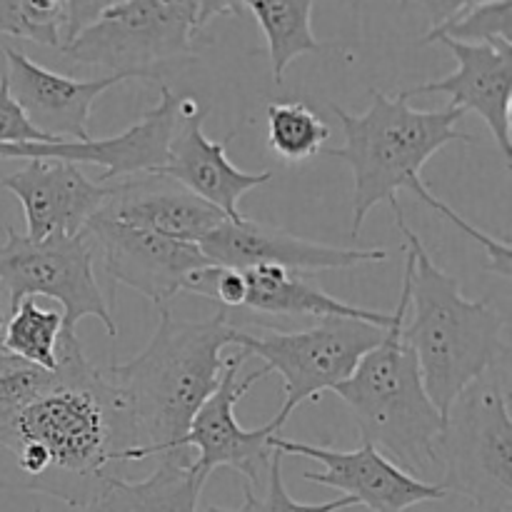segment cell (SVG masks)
<instances>
[{
    "instance_id": "cell-1",
    "label": "cell",
    "mask_w": 512,
    "mask_h": 512,
    "mask_svg": "<svg viewBox=\"0 0 512 512\" xmlns=\"http://www.w3.org/2000/svg\"><path fill=\"white\" fill-rule=\"evenodd\" d=\"M23 488L85 508L115 465L130 463L133 430L118 393L83 353L78 335L60 338L55 383L0 428Z\"/></svg>"
},
{
    "instance_id": "cell-2",
    "label": "cell",
    "mask_w": 512,
    "mask_h": 512,
    "mask_svg": "<svg viewBox=\"0 0 512 512\" xmlns=\"http://www.w3.org/2000/svg\"><path fill=\"white\" fill-rule=\"evenodd\" d=\"M158 330L128 363L100 368L118 393L135 438L130 463L160 455H190L185 435L200 405L223 375V348L233 345L235 323L228 310L205 320H180L158 308Z\"/></svg>"
},
{
    "instance_id": "cell-3",
    "label": "cell",
    "mask_w": 512,
    "mask_h": 512,
    "mask_svg": "<svg viewBox=\"0 0 512 512\" xmlns=\"http://www.w3.org/2000/svg\"><path fill=\"white\" fill-rule=\"evenodd\" d=\"M405 238V278L410 295L403 338L418 360L428 398L448 418L455 400L508 358L505 318L490 300H468L460 283L433 263L423 240L408 228L403 208H393Z\"/></svg>"
},
{
    "instance_id": "cell-4",
    "label": "cell",
    "mask_w": 512,
    "mask_h": 512,
    "mask_svg": "<svg viewBox=\"0 0 512 512\" xmlns=\"http://www.w3.org/2000/svg\"><path fill=\"white\" fill-rule=\"evenodd\" d=\"M368 95L370 108L363 115L330 105L340 120L345 143L340 148H323L328 158L343 160L353 173V238H358L375 205L398 208L403 188L418 195L428 208H443V200L425 188L420 170L445 145L473 140V135L458 130L463 108L415 110L400 93L385 95L370 88Z\"/></svg>"
},
{
    "instance_id": "cell-5",
    "label": "cell",
    "mask_w": 512,
    "mask_h": 512,
    "mask_svg": "<svg viewBox=\"0 0 512 512\" xmlns=\"http://www.w3.org/2000/svg\"><path fill=\"white\" fill-rule=\"evenodd\" d=\"M408 295L403 275V293L383 340L360 358L353 375L335 385L333 393L348 405L360 443L378 448L405 473L428 480L438 470V438L445 420L428 398L418 360L403 338Z\"/></svg>"
},
{
    "instance_id": "cell-6",
    "label": "cell",
    "mask_w": 512,
    "mask_h": 512,
    "mask_svg": "<svg viewBox=\"0 0 512 512\" xmlns=\"http://www.w3.org/2000/svg\"><path fill=\"white\" fill-rule=\"evenodd\" d=\"M438 485L478 512H512V418L498 378H480L453 403L438 438Z\"/></svg>"
},
{
    "instance_id": "cell-7",
    "label": "cell",
    "mask_w": 512,
    "mask_h": 512,
    "mask_svg": "<svg viewBox=\"0 0 512 512\" xmlns=\"http://www.w3.org/2000/svg\"><path fill=\"white\" fill-rule=\"evenodd\" d=\"M385 328L358 318H320L318 325L298 333L258 335L253 330L235 328L233 345L245 355L263 360L265 373H278L285 383L283 408L275 420L288 423L293 410L308 400H318L325 390L353 375L368 350L383 340Z\"/></svg>"
},
{
    "instance_id": "cell-8",
    "label": "cell",
    "mask_w": 512,
    "mask_h": 512,
    "mask_svg": "<svg viewBox=\"0 0 512 512\" xmlns=\"http://www.w3.org/2000/svg\"><path fill=\"white\" fill-rule=\"evenodd\" d=\"M195 33V0H118L63 53L110 75L153 78L155 68L193 53Z\"/></svg>"
},
{
    "instance_id": "cell-9",
    "label": "cell",
    "mask_w": 512,
    "mask_h": 512,
    "mask_svg": "<svg viewBox=\"0 0 512 512\" xmlns=\"http://www.w3.org/2000/svg\"><path fill=\"white\" fill-rule=\"evenodd\" d=\"M5 235V243H0V288L8 293L10 308L23 298L45 295L63 308L60 338L75 335V328L85 318L98 320L110 338L118 335L110 303L95 283L88 233H55L43 240H30L8 225Z\"/></svg>"
},
{
    "instance_id": "cell-10",
    "label": "cell",
    "mask_w": 512,
    "mask_h": 512,
    "mask_svg": "<svg viewBox=\"0 0 512 512\" xmlns=\"http://www.w3.org/2000/svg\"><path fill=\"white\" fill-rule=\"evenodd\" d=\"M245 360H248V355L240 353V350L225 358L218 388L195 413L188 435H185V448L198 450V458L193 463L205 478H210L218 468H233L248 478L250 488H255V485H265L270 458H273V445L270 443H273L275 435H280L283 423L273 418L263 428H240L238 418H235V405L243 400V395L258 380L268 378L263 368L248 373L245 378H238L240 365Z\"/></svg>"
},
{
    "instance_id": "cell-11",
    "label": "cell",
    "mask_w": 512,
    "mask_h": 512,
    "mask_svg": "<svg viewBox=\"0 0 512 512\" xmlns=\"http://www.w3.org/2000/svg\"><path fill=\"white\" fill-rule=\"evenodd\" d=\"M85 233L98 243L105 275L113 283L138 290L158 308H168L193 270L210 265L198 243L168 238L103 215H93Z\"/></svg>"
},
{
    "instance_id": "cell-12",
    "label": "cell",
    "mask_w": 512,
    "mask_h": 512,
    "mask_svg": "<svg viewBox=\"0 0 512 512\" xmlns=\"http://www.w3.org/2000/svg\"><path fill=\"white\" fill-rule=\"evenodd\" d=\"M270 445L283 455H298L320 463L323 465L320 473H303L308 483L340 490L353 498L355 505H365L373 512H405L415 505L448 498L438 483H428L405 473L400 465L368 443H360V448L355 450H333L310 443H293L275 435Z\"/></svg>"
},
{
    "instance_id": "cell-13",
    "label": "cell",
    "mask_w": 512,
    "mask_h": 512,
    "mask_svg": "<svg viewBox=\"0 0 512 512\" xmlns=\"http://www.w3.org/2000/svg\"><path fill=\"white\" fill-rule=\"evenodd\" d=\"M178 115L180 95H175L168 85H160L158 105L113 138L8 145L5 158H55L75 165L93 163L103 168L98 183H115V180L135 178V175H155L168 163Z\"/></svg>"
},
{
    "instance_id": "cell-14",
    "label": "cell",
    "mask_w": 512,
    "mask_h": 512,
    "mask_svg": "<svg viewBox=\"0 0 512 512\" xmlns=\"http://www.w3.org/2000/svg\"><path fill=\"white\" fill-rule=\"evenodd\" d=\"M198 245L210 263L225 268L248 270L258 265H275L303 275L375 265L388 258L383 248H338V245L313 243L283 228L255 223L248 218L223 220Z\"/></svg>"
},
{
    "instance_id": "cell-15",
    "label": "cell",
    "mask_w": 512,
    "mask_h": 512,
    "mask_svg": "<svg viewBox=\"0 0 512 512\" xmlns=\"http://www.w3.org/2000/svg\"><path fill=\"white\" fill-rule=\"evenodd\" d=\"M208 113L210 110L200 108L195 98H180V115L173 140H170L168 163L155 175L175 180L185 190L203 198L205 203L215 205L230 220L245 218L238 208L240 198L250 190L270 183L273 173L270 170L245 173V170L235 168L228 160V145L233 143L235 130L225 135L220 143L210 140L203 133Z\"/></svg>"
},
{
    "instance_id": "cell-16",
    "label": "cell",
    "mask_w": 512,
    "mask_h": 512,
    "mask_svg": "<svg viewBox=\"0 0 512 512\" xmlns=\"http://www.w3.org/2000/svg\"><path fill=\"white\" fill-rule=\"evenodd\" d=\"M0 185L20 200L30 240L85 233L110 193L108 183L85 178L78 165L55 158L25 160L23 168L5 175Z\"/></svg>"
},
{
    "instance_id": "cell-17",
    "label": "cell",
    "mask_w": 512,
    "mask_h": 512,
    "mask_svg": "<svg viewBox=\"0 0 512 512\" xmlns=\"http://www.w3.org/2000/svg\"><path fill=\"white\" fill-rule=\"evenodd\" d=\"M458 60L455 73L440 80H428L415 88L403 90V98L418 95H450V105L475 113L485 120L493 133L505 165L512 168V45L460 43V40L438 38Z\"/></svg>"
},
{
    "instance_id": "cell-18",
    "label": "cell",
    "mask_w": 512,
    "mask_h": 512,
    "mask_svg": "<svg viewBox=\"0 0 512 512\" xmlns=\"http://www.w3.org/2000/svg\"><path fill=\"white\" fill-rule=\"evenodd\" d=\"M8 60L10 95L23 108L25 118L45 138L55 140H90V113L105 90L133 80L130 75H103V78L75 80L55 70L43 68L20 50L5 48Z\"/></svg>"
},
{
    "instance_id": "cell-19",
    "label": "cell",
    "mask_w": 512,
    "mask_h": 512,
    "mask_svg": "<svg viewBox=\"0 0 512 512\" xmlns=\"http://www.w3.org/2000/svg\"><path fill=\"white\" fill-rule=\"evenodd\" d=\"M108 185V200L95 215L185 243H200L223 220H228V215L220 213L215 205L205 203L203 198L163 175H135Z\"/></svg>"
},
{
    "instance_id": "cell-20",
    "label": "cell",
    "mask_w": 512,
    "mask_h": 512,
    "mask_svg": "<svg viewBox=\"0 0 512 512\" xmlns=\"http://www.w3.org/2000/svg\"><path fill=\"white\" fill-rule=\"evenodd\" d=\"M205 483L190 455H160L145 480L110 475L80 512H198Z\"/></svg>"
},
{
    "instance_id": "cell-21",
    "label": "cell",
    "mask_w": 512,
    "mask_h": 512,
    "mask_svg": "<svg viewBox=\"0 0 512 512\" xmlns=\"http://www.w3.org/2000/svg\"><path fill=\"white\" fill-rule=\"evenodd\" d=\"M248 280V295L243 308L263 315H310V318H358L368 323L388 328L393 313L360 308V305L343 303L333 298L318 285L310 283L303 273L275 268V265H258L243 270Z\"/></svg>"
},
{
    "instance_id": "cell-22",
    "label": "cell",
    "mask_w": 512,
    "mask_h": 512,
    "mask_svg": "<svg viewBox=\"0 0 512 512\" xmlns=\"http://www.w3.org/2000/svg\"><path fill=\"white\" fill-rule=\"evenodd\" d=\"M313 5L315 0H250L248 3V10L255 15L268 43L275 83H283L285 70L295 58L325 50V43L315 38L310 25Z\"/></svg>"
},
{
    "instance_id": "cell-23",
    "label": "cell",
    "mask_w": 512,
    "mask_h": 512,
    "mask_svg": "<svg viewBox=\"0 0 512 512\" xmlns=\"http://www.w3.org/2000/svg\"><path fill=\"white\" fill-rule=\"evenodd\" d=\"M60 330H63V313L40 308L35 298H23L10 310L5 325V353L55 373Z\"/></svg>"
},
{
    "instance_id": "cell-24",
    "label": "cell",
    "mask_w": 512,
    "mask_h": 512,
    "mask_svg": "<svg viewBox=\"0 0 512 512\" xmlns=\"http://www.w3.org/2000/svg\"><path fill=\"white\" fill-rule=\"evenodd\" d=\"M268 145L285 163H303L323 153L330 128L313 108L293 100L268 103Z\"/></svg>"
},
{
    "instance_id": "cell-25",
    "label": "cell",
    "mask_w": 512,
    "mask_h": 512,
    "mask_svg": "<svg viewBox=\"0 0 512 512\" xmlns=\"http://www.w3.org/2000/svg\"><path fill=\"white\" fill-rule=\"evenodd\" d=\"M65 0H0V33L43 48L65 45Z\"/></svg>"
},
{
    "instance_id": "cell-26",
    "label": "cell",
    "mask_w": 512,
    "mask_h": 512,
    "mask_svg": "<svg viewBox=\"0 0 512 512\" xmlns=\"http://www.w3.org/2000/svg\"><path fill=\"white\" fill-rule=\"evenodd\" d=\"M438 38L460 40V43L512 45V0H488L465 10L438 30L425 33L423 43H435Z\"/></svg>"
},
{
    "instance_id": "cell-27",
    "label": "cell",
    "mask_w": 512,
    "mask_h": 512,
    "mask_svg": "<svg viewBox=\"0 0 512 512\" xmlns=\"http://www.w3.org/2000/svg\"><path fill=\"white\" fill-rule=\"evenodd\" d=\"M350 508H358V505H355L353 498H348V495L328 500V503H298V500L290 498L283 480V453L273 448L268 478H265V495H258L255 488L245 485L243 505H240L238 510L213 508V505H210L208 512H343Z\"/></svg>"
},
{
    "instance_id": "cell-28",
    "label": "cell",
    "mask_w": 512,
    "mask_h": 512,
    "mask_svg": "<svg viewBox=\"0 0 512 512\" xmlns=\"http://www.w3.org/2000/svg\"><path fill=\"white\" fill-rule=\"evenodd\" d=\"M55 383V373L5 355L0 358V428L10 423L20 410L43 398Z\"/></svg>"
},
{
    "instance_id": "cell-29",
    "label": "cell",
    "mask_w": 512,
    "mask_h": 512,
    "mask_svg": "<svg viewBox=\"0 0 512 512\" xmlns=\"http://www.w3.org/2000/svg\"><path fill=\"white\" fill-rule=\"evenodd\" d=\"M183 290L188 293L208 298L218 303L220 308L235 310L245 305V295H248V280L245 273L238 268H225V265H203V268L193 270L185 278Z\"/></svg>"
},
{
    "instance_id": "cell-30",
    "label": "cell",
    "mask_w": 512,
    "mask_h": 512,
    "mask_svg": "<svg viewBox=\"0 0 512 512\" xmlns=\"http://www.w3.org/2000/svg\"><path fill=\"white\" fill-rule=\"evenodd\" d=\"M28 143H55V140L45 138L40 130L33 128L28 118H25L23 108L15 103L10 95L8 78L5 73L0 75V148L3 145H28Z\"/></svg>"
},
{
    "instance_id": "cell-31",
    "label": "cell",
    "mask_w": 512,
    "mask_h": 512,
    "mask_svg": "<svg viewBox=\"0 0 512 512\" xmlns=\"http://www.w3.org/2000/svg\"><path fill=\"white\" fill-rule=\"evenodd\" d=\"M115 3H118V0H65V10H68V23H65V45H68L75 35L83 33L88 25H93L95 20H98L100 15Z\"/></svg>"
},
{
    "instance_id": "cell-32",
    "label": "cell",
    "mask_w": 512,
    "mask_h": 512,
    "mask_svg": "<svg viewBox=\"0 0 512 512\" xmlns=\"http://www.w3.org/2000/svg\"><path fill=\"white\" fill-rule=\"evenodd\" d=\"M480 3H488V0H400V5H420L423 8L428 13L430 30H438L440 25L450 23L460 13H465V10L475 8Z\"/></svg>"
},
{
    "instance_id": "cell-33",
    "label": "cell",
    "mask_w": 512,
    "mask_h": 512,
    "mask_svg": "<svg viewBox=\"0 0 512 512\" xmlns=\"http://www.w3.org/2000/svg\"><path fill=\"white\" fill-rule=\"evenodd\" d=\"M250 0H195L198 5V30H203L218 15H243Z\"/></svg>"
},
{
    "instance_id": "cell-34",
    "label": "cell",
    "mask_w": 512,
    "mask_h": 512,
    "mask_svg": "<svg viewBox=\"0 0 512 512\" xmlns=\"http://www.w3.org/2000/svg\"><path fill=\"white\" fill-rule=\"evenodd\" d=\"M10 300H8V293H5L3 288H0V358H5V325H8V318H10Z\"/></svg>"
},
{
    "instance_id": "cell-35",
    "label": "cell",
    "mask_w": 512,
    "mask_h": 512,
    "mask_svg": "<svg viewBox=\"0 0 512 512\" xmlns=\"http://www.w3.org/2000/svg\"><path fill=\"white\" fill-rule=\"evenodd\" d=\"M10 488V485L8 483H5V480L3 478H0V493H5V490H8Z\"/></svg>"
},
{
    "instance_id": "cell-36",
    "label": "cell",
    "mask_w": 512,
    "mask_h": 512,
    "mask_svg": "<svg viewBox=\"0 0 512 512\" xmlns=\"http://www.w3.org/2000/svg\"><path fill=\"white\" fill-rule=\"evenodd\" d=\"M35 512H40V510H35Z\"/></svg>"
}]
</instances>
